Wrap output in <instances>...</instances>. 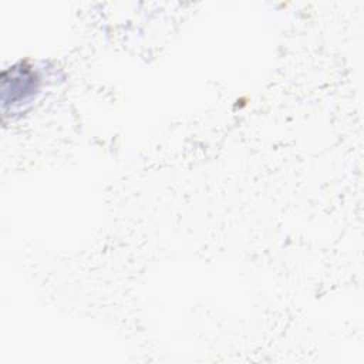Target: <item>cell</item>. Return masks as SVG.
Wrapping results in <instances>:
<instances>
[{"label": "cell", "mask_w": 364, "mask_h": 364, "mask_svg": "<svg viewBox=\"0 0 364 364\" xmlns=\"http://www.w3.org/2000/svg\"><path fill=\"white\" fill-rule=\"evenodd\" d=\"M10 74H11L10 80L7 77H3V91H4V94H7V92L11 94L9 101L13 104L14 101L24 100L28 94H31V91L36 90L37 78L24 65L13 67L10 70ZM9 101H6V102H9Z\"/></svg>", "instance_id": "cell-1"}]
</instances>
